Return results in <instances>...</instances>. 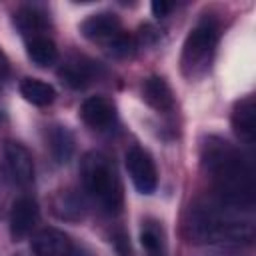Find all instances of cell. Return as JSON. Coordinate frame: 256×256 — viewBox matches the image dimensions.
Instances as JSON below:
<instances>
[{
  "mask_svg": "<svg viewBox=\"0 0 256 256\" xmlns=\"http://www.w3.org/2000/svg\"><path fill=\"white\" fill-rule=\"evenodd\" d=\"M20 94L24 96L26 102L34 106H50L56 98V90L52 88V84L40 78H30V76L20 82Z\"/></svg>",
  "mask_w": 256,
  "mask_h": 256,
  "instance_id": "obj_17",
  "label": "cell"
},
{
  "mask_svg": "<svg viewBox=\"0 0 256 256\" xmlns=\"http://www.w3.org/2000/svg\"><path fill=\"white\" fill-rule=\"evenodd\" d=\"M26 52H28V58L40 68H48V66L56 64L58 56H60L54 40H50L48 36H38V38L28 40L26 42Z\"/></svg>",
  "mask_w": 256,
  "mask_h": 256,
  "instance_id": "obj_19",
  "label": "cell"
},
{
  "mask_svg": "<svg viewBox=\"0 0 256 256\" xmlns=\"http://www.w3.org/2000/svg\"><path fill=\"white\" fill-rule=\"evenodd\" d=\"M12 22H14L16 30H18L26 40H32V38H38V36H46L44 32H46L48 26H50L48 12H46L40 4H26V6H20V8L14 12Z\"/></svg>",
  "mask_w": 256,
  "mask_h": 256,
  "instance_id": "obj_11",
  "label": "cell"
},
{
  "mask_svg": "<svg viewBox=\"0 0 256 256\" xmlns=\"http://www.w3.org/2000/svg\"><path fill=\"white\" fill-rule=\"evenodd\" d=\"M188 234L196 244L244 246L254 240V222L220 200H204L190 208Z\"/></svg>",
  "mask_w": 256,
  "mask_h": 256,
  "instance_id": "obj_2",
  "label": "cell"
},
{
  "mask_svg": "<svg viewBox=\"0 0 256 256\" xmlns=\"http://www.w3.org/2000/svg\"><path fill=\"white\" fill-rule=\"evenodd\" d=\"M48 146H50V154L54 162L66 164L74 154V136L66 126L56 124L48 132Z\"/></svg>",
  "mask_w": 256,
  "mask_h": 256,
  "instance_id": "obj_16",
  "label": "cell"
},
{
  "mask_svg": "<svg viewBox=\"0 0 256 256\" xmlns=\"http://www.w3.org/2000/svg\"><path fill=\"white\" fill-rule=\"evenodd\" d=\"M34 256H88L66 232L58 228H44L32 238Z\"/></svg>",
  "mask_w": 256,
  "mask_h": 256,
  "instance_id": "obj_6",
  "label": "cell"
},
{
  "mask_svg": "<svg viewBox=\"0 0 256 256\" xmlns=\"http://www.w3.org/2000/svg\"><path fill=\"white\" fill-rule=\"evenodd\" d=\"M200 158L218 200L238 210H250L254 204V172L246 156L228 140L208 136Z\"/></svg>",
  "mask_w": 256,
  "mask_h": 256,
  "instance_id": "obj_1",
  "label": "cell"
},
{
  "mask_svg": "<svg viewBox=\"0 0 256 256\" xmlns=\"http://www.w3.org/2000/svg\"><path fill=\"white\" fill-rule=\"evenodd\" d=\"M52 210L62 220H80L86 212V206L82 196L76 194V190L64 188V190H58L56 196L52 198Z\"/></svg>",
  "mask_w": 256,
  "mask_h": 256,
  "instance_id": "obj_15",
  "label": "cell"
},
{
  "mask_svg": "<svg viewBox=\"0 0 256 256\" xmlns=\"http://www.w3.org/2000/svg\"><path fill=\"white\" fill-rule=\"evenodd\" d=\"M232 128L236 132V136L244 142H254V134H256V104H254V96H244L242 100H238L234 104L232 110Z\"/></svg>",
  "mask_w": 256,
  "mask_h": 256,
  "instance_id": "obj_13",
  "label": "cell"
},
{
  "mask_svg": "<svg viewBox=\"0 0 256 256\" xmlns=\"http://www.w3.org/2000/svg\"><path fill=\"white\" fill-rule=\"evenodd\" d=\"M124 160H126V170L136 190L142 194H152L158 186V170H156L152 156L144 148L132 146L126 150Z\"/></svg>",
  "mask_w": 256,
  "mask_h": 256,
  "instance_id": "obj_5",
  "label": "cell"
},
{
  "mask_svg": "<svg viewBox=\"0 0 256 256\" xmlns=\"http://www.w3.org/2000/svg\"><path fill=\"white\" fill-rule=\"evenodd\" d=\"M4 164H6V174L16 186L28 188L34 182V160L24 144L16 140H8L4 144Z\"/></svg>",
  "mask_w": 256,
  "mask_h": 256,
  "instance_id": "obj_7",
  "label": "cell"
},
{
  "mask_svg": "<svg viewBox=\"0 0 256 256\" xmlns=\"http://www.w3.org/2000/svg\"><path fill=\"white\" fill-rule=\"evenodd\" d=\"M142 98L144 102L158 110V112H170L174 108V94L168 82L162 76H150L142 84Z\"/></svg>",
  "mask_w": 256,
  "mask_h": 256,
  "instance_id": "obj_14",
  "label": "cell"
},
{
  "mask_svg": "<svg viewBox=\"0 0 256 256\" xmlns=\"http://www.w3.org/2000/svg\"><path fill=\"white\" fill-rule=\"evenodd\" d=\"M60 78L62 82H66L70 88L74 90H82L86 86H90L98 76H100V66L86 58V56H70L62 66H60Z\"/></svg>",
  "mask_w": 256,
  "mask_h": 256,
  "instance_id": "obj_10",
  "label": "cell"
},
{
  "mask_svg": "<svg viewBox=\"0 0 256 256\" xmlns=\"http://www.w3.org/2000/svg\"><path fill=\"white\" fill-rule=\"evenodd\" d=\"M80 118L94 130H108L116 122V106L104 96H90L80 106Z\"/></svg>",
  "mask_w": 256,
  "mask_h": 256,
  "instance_id": "obj_12",
  "label": "cell"
},
{
  "mask_svg": "<svg viewBox=\"0 0 256 256\" xmlns=\"http://www.w3.org/2000/svg\"><path fill=\"white\" fill-rule=\"evenodd\" d=\"M80 32L84 38H88L92 42H100L106 48L124 30H122L120 18L114 12H96V14H90L88 18L82 20Z\"/></svg>",
  "mask_w": 256,
  "mask_h": 256,
  "instance_id": "obj_8",
  "label": "cell"
},
{
  "mask_svg": "<svg viewBox=\"0 0 256 256\" xmlns=\"http://www.w3.org/2000/svg\"><path fill=\"white\" fill-rule=\"evenodd\" d=\"M220 38V24L214 16L206 14L202 16L194 28L188 32L184 46H182V72L186 78H198L202 76L214 58L216 46Z\"/></svg>",
  "mask_w": 256,
  "mask_h": 256,
  "instance_id": "obj_4",
  "label": "cell"
},
{
  "mask_svg": "<svg viewBox=\"0 0 256 256\" xmlns=\"http://www.w3.org/2000/svg\"><path fill=\"white\" fill-rule=\"evenodd\" d=\"M38 216H40V210L36 200L30 194L18 196L10 210V236L14 240L26 238L38 224Z\"/></svg>",
  "mask_w": 256,
  "mask_h": 256,
  "instance_id": "obj_9",
  "label": "cell"
},
{
  "mask_svg": "<svg viewBox=\"0 0 256 256\" xmlns=\"http://www.w3.org/2000/svg\"><path fill=\"white\" fill-rule=\"evenodd\" d=\"M134 48H136V40H134L130 34L122 32V34H118V36L106 46V52L112 54V56H116V58H126V56H130V54L134 52Z\"/></svg>",
  "mask_w": 256,
  "mask_h": 256,
  "instance_id": "obj_20",
  "label": "cell"
},
{
  "mask_svg": "<svg viewBox=\"0 0 256 256\" xmlns=\"http://www.w3.org/2000/svg\"><path fill=\"white\" fill-rule=\"evenodd\" d=\"M140 242L148 256H166V236L158 220H144L140 228Z\"/></svg>",
  "mask_w": 256,
  "mask_h": 256,
  "instance_id": "obj_18",
  "label": "cell"
},
{
  "mask_svg": "<svg viewBox=\"0 0 256 256\" xmlns=\"http://www.w3.org/2000/svg\"><path fill=\"white\" fill-rule=\"evenodd\" d=\"M4 198H6V186H4V176L0 174V210H2V204H4Z\"/></svg>",
  "mask_w": 256,
  "mask_h": 256,
  "instance_id": "obj_23",
  "label": "cell"
},
{
  "mask_svg": "<svg viewBox=\"0 0 256 256\" xmlns=\"http://www.w3.org/2000/svg\"><path fill=\"white\" fill-rule=\"evenodd\" d=\"M12 256H26V254H12Z\"/></svg>",
  "mask_w": 256,
  "mask_h": 256,
  "instance_id": "obj_24",
  "label": "cell"
},
{
  "mask_svg": "<svg viewBox=\"0 0 256 256\" xmlns=\"http://www.w3.org/2000/svg\"><path fill=\"white\" fill-rule=\"evenodd\" d=\"M6 74H8V58L0 48V78H4Z\"/></svg>",
  "mask_w": 256,
  "mask_h": 256,
  "instance_id": "obj_22",
  "label": "cell"
},
{
  "mask_svg": "<svg viewBox=\"0 0 256 256\" xmlns=\"http://www.w3.org/2000/svg\"><path fill=\"white\" fill-rule=\"evenodd\" d=\"M150 8H152V14H154V16L164 18V16H168V14L174 10V2H168V0H154V2L150 4Z\"/></svg>",
  "mask_w": 256,
  "mask_h": 256,
  "instance_id": "obj_21",
  "label": "cell"
},
{
  "mask_svg": "<svg viewBox=\"0 0 256 256\" xmlns=\"http://www.w3.org/2000/svg\"><path fill=\"white\" fill-rule=\"evenodd\" d=\"M80 180L84 192L104 210L118 212L122 208V184L114 162L98 150L84 154L80 164Z\"/></svg>",
  "mask_w": 256,
  "mask_h": 256,
  "instance_id": "obj_3",
  "label": "cell"
}]
</instances>
